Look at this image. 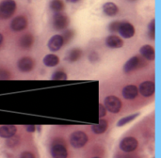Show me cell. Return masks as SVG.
I'll use <instances>...</instances> for the list:
<instances>
[{"label": "cell", "instance_id": "obj_1", "mask_svg": "<svg viewBox=\"0 0 161 158\" xmlns=\"http://www.w3.org/2000/svg\"><path fill=\"white\" fill-rule=\"evenodd\" d=\"M88 136L86 133L82 132V131H75L74 133L71 134L70 136V144L75 148V149H79L84 147L87 142H88Z\"/></svg>", "mask_w": 161, "mask_h": 158}, {"label": "cell", "instance_id": "obj_2", "mask_svg": "<svg viewBox=\"0 0 161 158\" xmlns=\"http://www.w3.org/2000/svg\"><path fill=\"white\" fill-rule=\"evenodd\" d=\"M16 9V3L14 0H4L0 3V18H10Z\"/></svg>", "mask_w": 161, "mask_h": 158}, {"label": "cell", "instance_id": "obj_3", "mask_svg": "<svg viewBox=\"0 0 161 158\" xmlns=\"http://www.w3.org/2000/svg\"><path fill=\"white\" fill-rule=\"evenodd\" d=\"M104 106L111 113H118L122 108V102L116 96H108L105 99Z\"/></svg>", "mask_w": 161, "mask_h": 158}, {"label": "cell", "instance_id": "obj_4", "mask_svg": "<svg viewBox=\"0 0 161 158\" xmlns=\"http://www.w3.org/2000/svg\"><path fill=\"white\" fill-rule=\"evenodd\" d=\"M69 25L68 17L61 12H56L53 17V26L57 30H64Z\"/></svg>", "mask_w": 161, "mask_h": 158}, {"label": "cell", "instance_id": "obj_5", "mask_svg": "<svg viewBox=\"0 0 161 158\" xmlns=\"http://www.w3.org/2000/svg\"><path fill=\"white\" fill-rule=\"evenodd\" d=\"M144 65H145V63L143 62V60L139 56H135V57H131L129 60H127V62L125 64L124 72L125 74H129L141 67H143Z\"/></svg>", "mask_w": 161, "mask_h": 158}, {"label": "cell", "instance_id": "obj_6", "mask_svg": "<svg viewBox=\"0 0 161 158\" xmlns=\"http://www.w3.org/2000/svg\"><path fill=\"white\" fill-rule=\"evenodd\" d=\"M139 146L138 140L133 137H127L122 139L120 143V149L125 153H132Z\"/></svg>", "mask_w": 161, "mask_h": 158}, {"label": "cell", "instance_id": "obj_7", "mask_svg": "<svg viewBox=\"0 0 161 158\" xmlns=\"http://www.w3.org/2000/svg\"><path fill=\"white\" fill-rule=\"evenodd\" d=\"M35 66V61L33 58L29 57H24L21 59H19L18 63H17V67L19 69V71L23 72V73H28L30 71H32L34 69Z\"/></svg>", "mask_w": 161, "mask_h": 158}, {"label": "cell", "instance_id": "obj_8", "mask_svg": "<svg viewBox=\"0 0 161 158\" xmlns=\"http://www.w3.org/2000/svg\"><path fill=\"white\" fill-rule=\"evenodd\" d=\"M118 32L121 34L122 37L125 39H130L135 35V27L133 25H131L128 22H123L120 23Z\"/></svg>", "mask_w": 161, "mask_h": 158}, {"label": "cell", "instance_id": "obj_9", "mask_svg": "<svg viewBox=\"0 0 161 158\" xmlns=\"http://www.w3.org/2000/svg\"><path fill=\"white\" fill-rule=\"evenodd\" d=\"M26 26H27V19L23 15L15 17L10 23V28L12 31H15V32L22 31L25 29Z\"/></svg>", "mask_w": 161, "mask_h": 158}, {"label": "cell", "instance_id": "obj_10", "mask_svg": "<svg viewBox=\"0 0 161 158\" xmlns=\"http://www.w3.org/2000/svg\"><path fill=\"white\" fill-rule=\"evenodd\" d=\"M138 90L142 96L150 97L155 93L156 86H155V83L153 81H145L140 85V88Z\"/></svg>", "mask_w": 161, "mask_h": 158}, {"label": "cell", "instance_id": "obj_11", "mask_svg": "<svg viewBox=\"0 0 161 158\" xmlns=\"http://www.w3.org/2000/svg\"><path fill=\"white\" fill-rule=\"evenodd\" d=\"M51 155L53 158H67L68 152L66 147L61 143H55L51 147Z\"/></svg>", "mask_w": 161, "mask_h": 158}, {"label": "cell", "instance_id": "obj_12", "mask_svg": "<svg viewBox=\"0 0 161 158\" xmlns=\"http://www.w3.org/2000/svg\"><path fill=\"white\" fill-rule=\"evenodd\" d=\"M63 43L64 42H63V39H62L61 35H55L49 40L47 46L50 51L56 52V51H58L62 47Z\"/></svg>", "mask_w": 161, "mask_h": 158}, {"label": "cell", "instance_id": "obj_13", "mask_svg": "<svg viewBox=\"0 0 161 158\" xmlns=\"http://www.w3.org/2000/svg\"><path fill=\"white\" fill-rule=\"evenodd\" d=\"M122 94H123L124 98L126 100H134L139 94V90L134 85H128L124 88Z\"/></svg>", "mask_w": 161, "mask_h": 158}, {"label": "cell", "instance_id": "obj_14", "mask_svg": "<svg viewBox=\"0 0 161 158\" xmlns=\"http://www.w3.org/2000/svg\"><path fill=\"white\" fill-rule=\"evenodd\" d=\"M106 44L109 48L117 49L124 46V41L116 35H111L106 39Z\"/></svg>", "mask_w": 161, "mask_h": 158}, {"label": "cell", "instance_id": "obj_15", "mask_svg": "<svg viewBox=\"0 0 161 158\" xmlns=\"http://www.w3.org/2000/svg\"><path fill=\"white\" fill-rule=\"evenodd\" d=\"M140 53H141V55H142L145 59H147V60L152 61V60H155V58H156V52H155V49H154V47L151 46V45H148V44L143 45L142 47H141Z\"/></svg>", "mask_w": 161, "mask_h": 158}, {"label": "cell", "instance_id": "obj_16", "mask_svg": "<svg viewBox=\"0 0 161 158\" xmlns=\"http://www.w3.org/2000/svg\"><path fill=\"white\" fill-rule=\"evenodd\" d=\"M17 127L15 125H3L0 127V137L3 139H8L15 136Z\"/></svg>", "mask_w": 161, "mask_h": 158}, {"label": "cell", "instance_id": "obj_17", "mask_svg": "<svg viewBox=\"0 0 161 158\" xmlns=\"http://www.w3.org/2000/svg\"><path fill=\"white\" fill-rule=\"evenodd\" d=\"M103 11L108 16H115L118 13L119 8L116 4L112 2H107L103 5Z\"/></svg>", "mask_w": 161, "mask_h": 158}, {"label": "cell", "instance_id": "obj_18", "mask_svg": "<svg viewBox=\"0 0 161 158\" xmlns=\"http://www.w3.org/2000/svg\"><path fill=\"white\" fill-rule=\"evenodd\" d=\"M34 43V37L31 34H25L24 35L20 41H19V44L22 48L24 49H28L30 48Z\"/></svg>", "mask_w": 161, "mask_h": 158}, {"label": "cell", "instance_id": "obj_19", "mask_svg": "<svg viewBox=\"0 0 161 158\" xmlns=\"http://www.w3.org/2000/svg\"><path fill=\"white\" fill-rule=\"evenodd\" d=\"M59 63V58L58 56L54 54H49L46 55L43 57V64L47 67H55Z\"/></svg>", "mask_w": 161, "mask_h": 158}, {"label": "cell", "instance_id": "obj_20", "mask_svg": "<svg viewBox=\"0 0 161 158\" xmlns=\"http://www.w3.org/2000/svg\"><path fill=\"white\" fill-rule=\"evenodd\" d=\"M82 56V51L81 49L79 48H74L72 49L71 51H69L67 57H66V59L69 61V62H75L77 61Z\"/></svg>", "mask_w": 161, "mask_h": 158}, {"label": "cell", "instance_id": "obj_21", "mask_svg": "<svg viewBox=\"0 0 161 158\" xmlns=\"http://www.w3.org/2000/svg\"><path fill=\"white\" fill-rule=\"evenodd\" d=\"M107 128H108V122L106 120H101V119H100L98 124H94L92 126V132L97 135H100V134H103L104 132H106Z\"/></svg>", "mask_w": 161, "mask_h": 158}, {"label": "cell", "instance_id": "obj_22", "mask_svg": "<svg viewBox=\"0 0 161 158\" xmlns=\"http://www.w3.org/2000/svg\"><path fill=\"white\" fill-rule=\"evenodd\" d=\"M64 3L62 0H52L50 2V8L55 12H60L64 9Z\"/></svg>", "mask_w": 161, "mask_h": 158}, {"label": "cell", "instance_id": "obj_23", "mask_svg": "<svg viewBox=\"0 0 161 158\" xmlns=\"http://www.w3.org/2000/svg\"><path fill=\"white\" fill-rule=\"evenodd\" d=\"M139 116H140V113H134V114H132V115H129V116H126V117H125V118H122V119L118 122L117 126H119V127L124 126V125H125V124L131 123L132 121H134V120H135L136 118H138Z\"/></svg>", "mask_w": 161, "mask_h": 158}, {"label": "cell", "instance_id": "obj_24", "mask_svg": "<svg viewBox=\"0 0 161 158\" xmlns=\"http://www.w3.org/2000/svg\"><path fill=\"white\" fill-rule=\"evenodd\" d=\"M148 35L151 40H155L156 36V20L153 19L148 25Z\"/></svg>", "mask_w": 161, "mask_h": 158}, {"label": "cell", "instance_id": "obj_25", "mask_svg": "<svg viewBox=\"0 0 161 158\" xmlns=\"http://www.w3.org/2000/svg\"><path fill=\"white\" fill-rule=\"evenodd\" d=\"M19 141H20V139L16 136H12L11 138H8L7 139V141H6V145L8 147V148H14L16 146L19 145Z\"/></svg>", "mask_w": 161, "mask_h": 158}, {"label": "cell", "instance_id": "obj_26", "mask_svg": "<svg viewBox=\"0 0 161 158\" xmlns=\"http://www.w3.org/2000/svg\"><path fill=\"white\" fill-rule=\"evenodd\" d=\"M52 79H54V80H66L67 74L63 71H56L52 75Z\"/></svg>", "mask_w": 161, "mask_h": 158}, {"label": "cell", "instance_id": "obj_27", "mask_svg": "<svg viewBox=\"0 0 161 158\" xmlns=\"http://www.w3.org/2000/svg\"><path fill=\"white\" fill-rule=\"evenodd\" d=\"M62 39H63V42H68L69 41H71L74 37V31L73 30H64L62 35H61Z\"/></svg>", "mask_w": 161, "mask_h": 158}, {"label": "cell", "instance_id": "obj_28", "mask_svg": "<svg viewBox=\"0 0 161 158\" xmlns=\"http://www.w3.org/2000/svg\"><path fill=\"white\" fill-rule=\"evenodd\" d=\"M120 23H121V22H118V21L112 22V23L108 25V30L111 31V32H117L118 29H119V26H120Z\"/></svg>", "mask_w": 161, "mask_h": 158}, {"label": "cell", "instance_id": "obj_29", "mask_svg": "<svg viewBox=\"0 0 161 158\" xmlns=\"http://www.w3.org/2000/svg\"><path fill=\"white\" fill-rule=\"evenodd\" d=\"M10 73L4 68H0V79H8L10 77Z\"/></svg>", "mask_w": 161, "mask_h": 158}, {"label": "cell", "instance_id": "obj_30", "mask_svg": "<svg viewBox=\"0 0 161 158\" xmlns=\"http://www.w3.org/2000/svg\"><path fill=\"white\" fill-rule=\"evenodd\" d=\"M89 59L92 61V62H95L97 60H99V56L96 52H92L89 56Z\"/></svg>", "mask_w": 161, "mask_h": 158}, {"label": "cell", "instance_id": "obj_31", "mask_svg": "<svg viewBox=\"0 0 161 158\" xmlns=\"http://www.w3.org/2000/svg\"><path fill=\"white\" fill-rule=\"evenodd\" d=\"M106 114H107V109H106V107L104 106V105H99V117H100V119L101 118H103V117H105L106 116Z\"/></svg>", "mask_w": 161, "mask_h": 158}, {"label": "cell", "instance_id": "obj_32", "mask_svg": "<svg viewBox=\"0 0 161 158\" xmlns=\"http://www.w3.org/2000/svg\"><path fill=\"white\" fill-rule=\"evenodd\" d=\"M115 158H139L138 155H122V154H118Z\"/></svg>", "mask_w": 161, "mask_h": 158}, {"label": "cell", "instance_id": "obj_33", "mask_svg": "<svg viewBox=\"0 0 161 158\" xmlns=\"http://www.w3.org/2000/svg\"><path fill=\"white\" fill-rule=\"evenodd\" d=\"M20 158H35V156L30 152H23L20 155Z\"/></svg>", "mask_w": 161, "mask_h": 158}, {"label": "cell", "instance_id": "obj_34", "mask_svg": "<svg viewBox=\"0 0 161 158\" xmlns=\"http://www.w3.org/2000/svg\"><path fill=\"white\" fill-rule=\"evenodd\" d=\"M35 126L34 125H26L25 126V130L27 131V132H29V133H33L34 131H35Z\"/></svg>", "mask_w": 161, "mask_h": 158}, {"label": "cell", "instance_id": "obj_35", "mask_svg": "<svg viewBox=\"0 0 161 158\" xmlns=\"http://www.w3.org/2000/svg\"><path fill=\"white\" fill-rule=\"evenodd\" d=\"M3 41H4V37H3L2 34H0V46H1V44L3 43Z\"/></svg>", "mask_w": 161, "mask_h": 158}, {"label": "cell", "instance_id": "obj_36", "mask_svg": "<svg viewBox=\"0 0 161 158\" xmlns=\"http://www.w3.org/2000/svg\"><path fill=\"white\" fill-rule=\"evenodd\" d=\"M67 2H69V3H76V2H78L79 0H66Z\"/></svg>", "mask_w": 161, "mask_h": 158}, {"label": "cell", "instance_id": "obj_37", "mask_svg": "<svg viewBox=\"0 0 161 158\" xmlns=\"http://www.w3.org/2000/svg\"><path fill=\"white\" fill-rule=\"evenodd\" d=\"M129 1H132V2H134V1H136V0H129Z\"/></svg>", "mask_w": 161, "mask_h": 158}, {"label": "cell", "instance_id": "obj_38", "mask_svg": "<svg viewBox=\"0 0 161 158\" xmlns=\"http://www.w3.org/2000/svg\"><path fill=\"white\" fill-rule=\"evenodd\" d=\"M92 158H100V157H92Z\"/></svg>", "mask_w": 161, "mask_h": 158}]
</instances>
